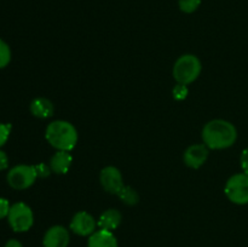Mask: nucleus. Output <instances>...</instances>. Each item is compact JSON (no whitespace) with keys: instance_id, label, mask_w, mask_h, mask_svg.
Segmentation results:
<instances>
[{"instance_id":"9b49d317","label":"nucleus","mask_w":248,"mask_h":247,"mask_svg":"<svg viewBox=\"0 0 248 247\" xmlns=\"http://www.w3.org/2000/svg\"><path fill=\"white\" fill-rule=\"evenodd\" d=\"M72 162L73 157L69 154V152L57 150V153H55L50 160V169L55 173L64 174L69 171L70 166H72Z\"/></svg>"},{"instance_id":"f257e3e1","label":"nucleus","mask_w":248,"mask_h":247,"mask_svg":"<svg viewBox=\"0 0 248 247\" xmlns=\"http://www.w3.org/2000/svg\"><path fill=\"white\" fill-rule=\"evenodd\" d=\"M202 139L208 149H225L236 142V127L227 120H212L203 127Z\"/></svg>"},{"instance_id":"423d86ee","label":"nucleus","mask_w":248,"mask_h":247,"mask_svg":"<svg viewBox=\"0 0 248 247\" xmlns=\"http://www.w3.org/2000/svg\"><path fill=\"white\" fill-rule=\"evenodd\" d=\"M36 177L35 166H29V165H18L11 169L7 173V182L10 186L17 190H23L29 188L34 184Z\"/></svg>"},{"instance_id":"a211bd4d","label":"nucleus","mask_w":248,"mask_h":247,"mask_svg":"<svg viewBox=\"0 0 248 247\" xmlns=\"http://www.w3.org/2000/svg\"><path fill=\"white\" fill-rule=\"evenodd\" d=\"M188 87H186V85H183V84H178L174 86L173 91H172V93H173V97L177 99V101H183V99L186 98V96H188Z\"/></svg>"},{"instance_id":"4468645a","label":"nucleus","mask_w":248,"mask_h":247,"mask_svg":"<svg viewBox=\"0 0 248 247\" xmlns=\"http://www.w3.org/2000/svg\"><path fill=\"white\" fill-rule=\"evenodd\" d=\"M53 104L50 99L39 97L31 103V111L34 116L39 119H47L53 115Z\"/></svg>"},{"instance_id":"39448f33","label":"nucleus","mask_w":248,"mask_h":247,"mask_svg":"<svg viewBox=\"0 0 248 247\" xmlns=\"http://www.w3.org/2000/svg\"><path fill=\"white\" fill-rule=\"evenodd\" d=\"M7 219H9L10 227L15 232H28L34 223L33 211L24 202H16L10 208Z\"/></svg>"},{"instance_id":"4be33fe9","label":"nucleus","mask_w":248,"mask_h":247,"mask_svg":"<svg viewBox=\"0 0 248 247\" xmlns=\"http://www.w3.org/2000/svg\"><path fill=\"white\" fill-rule=\"evenodd\" d=\"M240 162H241V167L244 170L245 173L248 174V148L241 153V157H240Z\"/></svg>"},{"instance_id":"ddd939ff","label":"nucleus","mask_w":248,"mask_h":247,"mask_svg":"<svg viewBox=\"0 0 248 247\" xmlns=\"http://www.w3.org/2000/svg\"><path fill=\"white\" fill-rule=\"evenodd\" d=\"M121 219H123L121 213L118 210L110 208V210H107L102 213L98 222H97V225L103 230L113 232V230H115L120 225Z\"/></svg>"},{"instance_id":"f03ea898","label":"nucleus","mask_w":248,"mask_h":247,"mask_svg":"<svg viewBox=\"0 0 248 247\" xmlns=\"http://www.w3.org/2000/svg\"><path fill=\"white\" fill-rule=\"evenodd\" d=\"M45 137L47 142L57 150L70 152L77 145L78 131L68 121L56 120L47 126Z\"/></svg>"},{"instance_id":"f3484780","label":"nucleus","mask_w":248,"mask_h":247,"mask_svg":"<svg viewBox=\"0 0 248 247\" xmlns=\"http://www.w3.org/2000/svg\"><path fill=\"white\" fill-rule=\"evenodd\" d=\"M201 4V0H179V9L186 14H191L196 11Z\"/></svg>"},{"instance_id":"7ed1b4c3","label":"nucleus","mask_w":248,"mask_h":247,"mask_svg":"<svg viewBox=\"0 0 248 247\" xmlns=\"http://www.w3.org/2000/svg\"><path fill=\"white\" fill-rule=\"evenodd\" d=\"M201 68V62L196 56L183 55L173 65V77L178 84L189 85L198 79Z\"/></svg>"},{"instance_id":"aec40b11","label":"nucleus","mask_w":248,"mask_h":247,"mask_svg":"<svg viewBox=\"0 0 248 247\" xmlns=\"http://www.w3.org/2000/svg\"><path fill=\"white\" fill-rule=\"evenodd\" d=\"M35 170H36V174H38V177H43V178H45V177H47L48 174L51 173L50 166H47V165L44 164V162L36 165Z\"/></svg>"},{"instance_id":"20e7f679","label":"nucleus","mask_w":248,"mask_h":247,"mask_svg":"<svg viewBox=\"0 0 248 247\" xmlns=\"http://www.w3.org/2000/svg\"><path fill=\"white\" fill-rule=\"evenodd\" d=\"M225 195L236 205H247L248 203V174L236 173L228 179L225 184Z\"/></svg>"},{"instance_id":"0eeeda50","label":"nucleus","mask_w":248,"mask_h":247,"mask_svg":"<svg viewBox=\"0 0 248 247\" xmlns=\"http://www.w3.org/2000/svg\"><path fill=\"white\" fill-rule=\"evenodd\" d=\"M101 184L106 191L118 194L124 186L123 174L116 167L107 166L101 171Z\"/></svg>"},{"instance_id":"f8f14e48","label":"nucleus","mask_w":248,"mask_h":247,"mask_svg":"<svg viewBox=\"0 0 248 247\" xmlns=\"http://www.w3.org/2000/svg\"><path fill=\"white\" fill-rule=\"evenodd\" d=\"M87 247H118V240L111 232L99 229L90 235Z\"/></svg>"},{"instance_id":"1a4fd4ad","label":"nucleus","mask_w":248,"mask_h":247,"mask_svg":"<svg viewBox=\"0 0 248 247\" xmlns=\"http://www.w3.org/2000/svg\"><path fill=\"white\" fill-rule=\"evenodd\" d=\"M69 244V232L62 225H55L46 232L44 247H67Z\"/></svg>"},{"instance_id":"412c9836","label":"nucleus","mask_w":248,"mask_h":247,"mask_svg":"<svg viewBox=\"0 0 248 247\" xmlns=\"http://www.w3.org/2000/svg\"><path fill=\"white\" fill-rule=\"evenodd\" d=\"M10 208H11V206H10L9 201L6 199L0 198V219L7 217V215L10 212Z\"/></svg>"},{"instance_id":"9d476101","label":"nucleus","mask_w":248,"mask_h":247,"mask_svg":"<svg viewBox=\"0 0 248 247\" xmlns=\"http://www.w3.org/2000/svg\"><path fill=\"white\" fill-rule=\"evenodd\" d=\"M208 157V148L205 144L190 145L184 153V162L191 169H199L206 162Z\"/></svg>"},{"instance_id":"6ab92c4d","label":"nucleus","mask_w":248,"mask_h":247,"mask_svg":"<svg viewBox=\"0 0 248 247\" xmlns=\"http://www.w3.org/2000/svg\"><path fill=\"white\" fill-rule=\"evenodd\" d=\"M10 136V125L6 124H0V147L6 143L7 138Z\"/></svg>"},{"instance_id":"dca6fc26","label":"nucleus","mask_w":248,"mask_h":247,"mask_svg":"<svg viewBox=\"0 0 248 247\" xmlns=\"http://www.w3.org/2000/svg\"><path fill=\"white\" fill-rule=\"evenodd\" d=\"M11 61V50L4 40L0 39V69L5 68Z\"/></svg>"},{"instance_id":"2eb2a0df","label":"nucleus","mask_w":248,"mask_h":247,"mask_svg":"<svg viewBox=\"0 0 248 247\" xmlns=\"http://www.w3.org/2000/svg\"><path fill=\"white\" fill-rule=\"evenodd\" d=\"M116 195L120 198V200L123 201L124 203H126V205L128 206L137 205L138 201H140V196H138L137 191L128 185H124Z\"/></svg>"},{"instance_id":"b1692460","label":"nucleus","mask_w":248,"mask_h":247,"mask_svg":"<svg viewBox=\"0 0 248 247\" xmlns=\"http://www.w3.org/2000/svg\"><path fill=\"white\" fill-rule=\"evenodd\" d=\"M5 247H23V246H22V244L18 241V240L11 239L6 242Z\"/></svg>"},{"instance_id":"6e6552de","label":"nucleus","mask_w":248,"mask_h":247,"mask_svg":"<svg viewBox=\"0 0 248 247\" xmlns=\"http://www.w3.org/2000/svg\"><path fill=\"white\" fill-rule=\"evenodd\" d=\"M97 223L90 213L81 211L74 215L70 222V229L80 236H90L96 232Z\"/></svg>"},{"instance_id":"5701e85b","label":"nucleus","mask_w":248,"mask_h":247,"mask_svg":"<svg viewBox=\"0 0 248 247\" xmlns=\"http://www.w3.org/2000/svg\"><path fill=\"white\" fill-rule=\"evenodd\" d=\"M9 165V157L2 150H0V171L5 170Z\"/></svg>"}]
</instances>
